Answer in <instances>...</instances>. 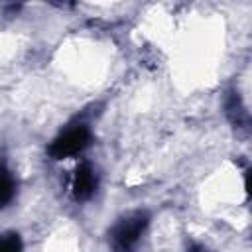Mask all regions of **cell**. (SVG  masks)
I'll return each mask as SVG.
<instances>
[{
  "label": "cell",
  "instance_id": "cell-5",
  "mask_svg": "<svg viewBox=\"0 0 252 252\" xmlns=\"http://www.w3.org/2000/svg\"><path fill=\"white\" fill-rule=\"evenodd\" d=\"M16 195H18V179L6 163H0V211L10 207Z\"/></svg>",
  "mask_w": 252,
  "mask_h": 252
},
{
  "label": "cell",
  "instance_id": "cell-3",
  "mask_svg": "<svg viewBox=\"0 0 252 252\" xmlns=\"http://www.w3.org/2000/svg\"><path fill=\"white\" fill-rule=\"evenodd\" d=\"M96 189H98L96 167L87 159L79 161L77 167L73 169V175H71V197H73V201H77V203L91 201L94 197Z\"/></svg>",
  "mask_w": 252,
  "mask_h": 252
},
{
  "label": "cell",
  "instance_id": "cell-1",
  "mask_svg": "<svg viewBox=\"0 0 252 252\" xmlns=\"http://www.w3.org/2000/svg\"><path fill=\"white\" fill-rule=\"evenodd\" d=\"M152 215L146 209L124 213L108 228V246L112 252H136L142 236L150 226Z\"/></svg>",
  "mask_w": 252,
  "mask_h": 252
},
{
  "label": "cell",
  "instance_id": "cell-4",
  "mask_svg": "<svg viewBox=\"0 0 252 252\" xmlns=\"http://www.w3.org/2000/svg\"><path fill=\"white\" fill-rule=\"evenodd\" d=\"M224 114L234 128H246L248 124V110L242 104V98L236 91H230L224 98Z\"/></svg>",
  "mask_w": 252,
  "mask_h": 252
},
{
  "label": "cell",
  "instance_id": "cell-6",
  "mask_svg": "<svg viewBox=\"0 0 252 252\" xmlns=\"http://www.w3.org/2000/svg\"><path fill=\"white\" fill-rule=\"evenodd\" d=\"M0 252H24L22 236L14 230L0 232Z\"/></svg>",
  "mask_w": 252,
  "mask_h": 252
},
{
  "label": "cell",
  "instance_id": "cell-7",
  "mask_svg": "<svg viewBox=\"0 0 252 252\" xmlns=\"http://www.w3.org/2000/svg\"><path fill=\"white\" fill-rule=\"evenodd\" d=\"M187 252H209L203 244H191L189 248H187Z\"/></svg>",
  "mask_w": 252,
  "mask_h": 252
},
{
  "label": "cell",
  "instance_id": "cell-2",
  "mask_svg": "<svg viewBox=\"0 0 252 252\" xmlns=\"http://www.w3.org/2000/svg\"><path fill=\"white\" fill-rule=\"evenodd\" d=\"M91 144H93L91 126L85 124V122H77V124H71V126L63 128L51 140V144L47 146V154H49L51 159L61 161V159L81 156Z\"/></svg>",
  "mask_w": 252,
  "mask_h": 252
}]
</instances>
